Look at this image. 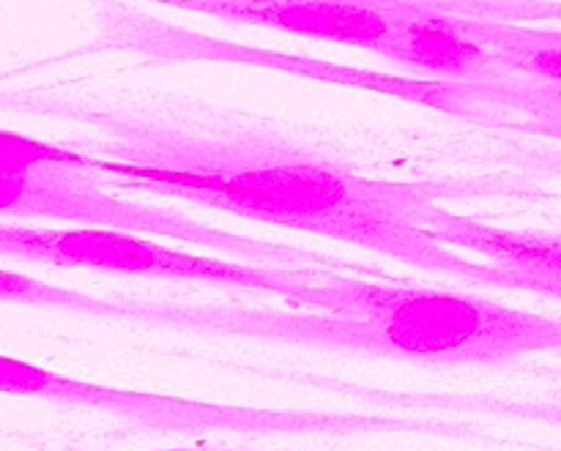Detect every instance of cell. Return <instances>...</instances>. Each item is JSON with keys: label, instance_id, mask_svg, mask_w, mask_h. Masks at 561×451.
Wrapping results in <instances>:
<instances>
[{"label": "cell", "instance_id": "6da1fadb", "mask_svg": "<svg viewBox=\"0 0 561 451\" xmlns=\"http://www.w3.org/2000/svg\"><path fill=\"white\" fill-rule=\"evenodd\" d=\"M71 118L77 131L64 146L118 192L173 197L362 246L420 271L510 288L499 266L433 239L442 206L425 184L370 178L301 142L168 107H75Z\"/></svg>", "mask_w": 561, "mask_h": 451}, {"label": "cell", "instance_id": "7a4b0ae2", "mask_svg": "<svg viewBox=\"0 0 561 451\" xmlns=\"http://www.w3.org/2000/svg\"><path fill=\"white\" fill-rule=\"evenodd\" d=\"M299 310L228 301H99L93 317L438 367H507L561 354V321L485 296L321 268Z\"/></svg>", "mask_w": 561, "mask_h": 451}, {"label": "cell", "instance_id": "3957f363", "mask_svg": "<svg viewBox=\"0 0 561 451\" xmlns=\"http://www.w3.org/2000/svg\"><path fill=\"white\" fill-rule=\"evenodd\" d=\"M0 211L3 217H44L88 228H115L124 233H151L217 250L239 263L272 268H323L340 261L301 246L247 239L192 219L186 213L151 208L121 197L99 181L77 151L64 142H42L3 131L0 137Z\"/></svg>", "mask_w": 561, "mask_h": 451}, {"label": "cell", "instance_id": "277c9868", "mask_svg": "<svg viewBox=\"0 0 561 451\" xmlns=\"http://www.w3.org/2000/svg\"><path fill=\"white\" fill-rule=\"evenodd\" d=\"M0 389L11 397H33L58 408L99 410L153 432H236V436H378V432H449L427 421L312 410H263L236 405L192 403L151 392L96 386L27 361L0 356Z\"/></svg>", "mask_w": 561, "mask_h": 451}, {"label": "cell", "instance_id": "5b68a950", "mask_svg": "<svg viewBox=\"0 0 561 451\" xmlns=\"http://www.w3.org/2000/svg\"><path fill=\"white\" fill-rule=\"evenodd\" d=\"M3 257L44 263L58 268H93L102 274H129V277L175 279V282L211 285L219 290H257L299 304L307 279L321 268H272L252 263H228L219 257L192 255L184 250H168L153 241L124 230L99 228H0Z\"/></svg>", "mask_w": 561, "mask_h": 451}, {"label": "cell", "instance_id": "8992f818", "mask_svg": "<svg viewBox=\"0 0 561 451\" xmlns=\"http://www.w3.org/2000/svg\"><path fill=\"white\" fill-rule=\"evenodd\" d=\"M96 27L102 33L104 47L129 49V53L151 55L159 60H230V63H257L272 69H288L294 74L316 77L327 82H345V85L370 88V91L389 93V96L409 99V102L427 104L453 115H482L507 107L502 96L482 85L453 80H411V77H383L373 71L351 69V66L321 63V60L285 58L268 49L247 47V44L222 42V38L201 36L186 27H175L170 22L157 20L146 11L126 5L121 0H96Z\"/></svg>", "mask_w": 561, "mask_h": 451}, {"label": "cell", "instance_id": "52a82bcc", "mask_svg": "<svg viewBox=\"0 0 561 451\" xmlns=\"http://www.w3.org/2000/svg\"><path fill=\"white\" fill-rule=\"evenodd\" d=\"M236 25H263L296 36L381 53L398 20V0H153Z\"/></svg>", "mask_w": 561, "mask_h": 451}, {"label": "cell", "instance_id": "ba28073f", "mask_svg": "<svg viewBox=\"0 0 561 451\" xmlns=\"http://www.w3.org/2000/svg\"><path fill=\"white\" fill-rule=\"evenodd\" d=\"M381 55L436 80L482 88L499 85L510 74L491 49L477 42L469 14L453 0H398L394 31Z\"/></svg>", "mask_w": 561, "mask_h": 451}, {"label": "cell", "instance_id": "9c48e42d", "mask_svg": "<svg viewBox=\"0 0 561 451\" xmlns=\"http://www.w3.org/2000/svg\"><path fill=\"white\" fill-rule=\"evenodd\" d=\"M431 235L453 250H466L507 274L515 290H531L561 301V235L537 230H510L447 208L433 217Z\"/></svg>", "mask_w": 561, "mask_h": 451}, {"label": "cell", "instance_id": "30bf717a", "mask_svg": "<svg viewBox=\"0 0 561 451\" xmlns=\"http://www.w3.org/2000/svg\"><path fill=\"white\" fill-rule=\"evenodd\" d=\"M469 14L471 33L507 71L561 85V31H540L477 9L469 0H453Z\"/></svg>", "mask_w": 561, "mask_h": 451}, {"label": "cell", "instance_id": "8fae6325", "mask_svg": "<svg viewBox=\"0 0 561 451\" xmlns=\"http://www.w3.org/2000/svg\"><path fill=\"white\" fill-rule=\"evenodd\" d=\"M0 296L5 304H33L49 307V310H71L77 315H93V307L99 299H91L77 290L55 288V285L38 282V279L22 277V274L3 271L0 274Z\"/></svg>", "mask_w": 561, "mask_h": 451}, {"label": "cell", "instance_id": "7c38bea8", "mask_svg": "<svg viewBox=\"0 0 561 451\" xmlns=\"http://www.w3.org/2000/svg\"><path fill=\"white\" fill-rule=\"evenodd\" d=\"M491 91L496 93V96H502V102L507 104V107L529 115L531 120L529 124H524V129L540 131V135H551L561 140V107L559 104H551V102H546V99L529 96V93H520V91H513V88H502V85H493Z\"/></svg>", "mask_w": 561, "mask_h": 451}, {"label": "cell", "instance_id": "4fadbf2b", "mask_svg": "<svg viewBox=\"0 0 561 451\" xmlns=\"http://www.w3.org/2000/svg\"><path fill=\"white\" fill-rule=\"evenodd\" d=\"M499 414L520 416V419H537L546 425L561 427V397L553 400H520V403H496Z\"/></svg>", "mask_w": 561, "mask_h": 451}, {"label": "cell", "instance_id": "5bb4252c", "mask_svg": "<svg viewBox=\"0 0 561 451\" xmlns=\"http://www.w3.org/2000/svg\"><path fill=\"white\" fill-rule=\"evenodd\" d=\"M162 451H244V449H162Z\"/></svg>", "mask_w": 561, "mask_h": 451}]
</instances>
